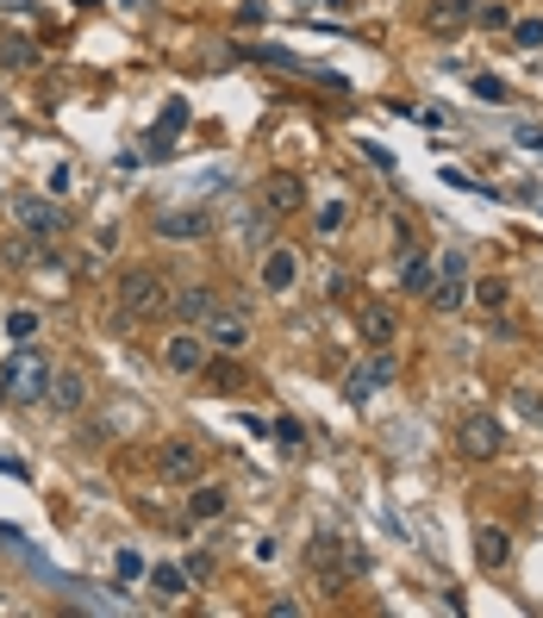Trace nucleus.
I'll return each instance as SVG.
<instances>
[{"instance_id":"3","label":"nucleus","mask_w":543,"mask_h":618,"mask_svg":"<svg viewBox=\"0 0 543 618\" xmlns=\"http://www.w3.org/2000/svg\"><path fill=\"white\" fill-rule=\"evenodd\" d=\"M7 213H13V231L38 238V244H50V238H63V231H70L63 200H50V194H13V200H7Z\"/></svg>"},{"instance_id":"12","label":"nucleus","mask_w":543,"mask_h":618,"mask_svg":"<svg viewBox=\"0 0 543 618\" xmlns=\"http://www.w3.org/2000/svg\"><path fill=\"white\" fill-rule=\"evenodd\" d=\"M475 563L488 575L513 569V531L506 525H475Z\"/></svg>"},{"instance_id":"16","label":"nucleus","mask_w":543,"mask_h":618,"mask_svg":"<svg viewBox=\"0 0 543 618\" xmlns=\"http://www.w3.org/2000/svg\"><path fill=\"white\" fill-rule=\"evenodd\" d=\"M213 306H219V294H213L206 281H188V288H175V300H169V313L181 325H206L213 319Z\"/></svg>"},{"instance_id":"7","label":"nucleus","mask_w":543,"mask_h":618,"mask_svg":"<svg viewBox=\"0 0 543 618\" xmlns=\"http://www.w3.org/2000/svg\"><path fill=\"white\" fill-rule=\"evenodd\" d=\"M88 400H94V381H88V369H75V363L50 369V388H45L50 419H75V413H81Z\"/></svg>"},{"instance_id":"10","label":"nucleus","mask_w":543,"mask_h":618,"mask_svg":"<svg viewBox=\"0 0 543 618\" xmlns=\"http://www.w3.org/2000/svg\"><path fill=\"white\" fill-rule=\"evenodd\" d=\"M256 288L263 294H294L300 288V250L294 244H269L256 263Z\"/></svg>"},{"instance_id":"29","label":"nucleus","mask_w":543,"mask_h":618,"mask_svg":"<svg viewBox=\"0 0 543 618\" xmlns=\"http://www.w3.org/2000/svg\"><path fill=\"white\" fill-rule=\"evenodd\" d=\"M438 275H450V281H469V250H444Z\"/></svg>"},{"instance_id":"31","label":"nucleus","mask_w":543,"mask_h":618,"mask_svg":"<svg viewBox=\"0 0 543 618\" xmlns=\"http://www.w3.org/2000/svg\"><path fill=\"white\" fill-rule=\"evenodd\" d=\"M94 250L100 256H113V250H119V225H94Z\"/></svg>"},{"instance_id":"21","label":"nucleus","mask_w":543,"mask_h":618,"mask_svg":"<svg viewBox=\"0 0 543 618\" xmlns=\"http://www.w3.org/2000/svg\"><path fill=\"white\" fill-rule=\"evenodd\" d=\"M156 238H206V213H156Z\"/></svg>"},{"instance_id":"36","label":"nucleus","mask_w":543,"mask_h":618,"mask_svg":"<svg viewBox=\"0 0 543 618\" xmlns=\"http://www.w3.org/2000/svg\"><path fill=\"white\" fill-rule=\"evenodd\" d=\"M0 400H7V381H0Z\"/></svg>"},{"instance_id":"22","label":"nucleus","mask_w":543,"mask_h":618,"mask_svg":"<svg viewBox=\"0 0 543 618\" xmlns=\"http://www.w3.org/2000/svg\"><path fill=\"white\" fill-rule=\"evenodd\" d=\"M431 281H438V275H431V263H425L419 250L400 256V288H406V294H431Z\"/></svg>"},{"instance_id":"24","label":"nucleus","mask_w":543,"mask_h":618,"mask_svg":"<svg viewBox=\"0 0 543 618\" xmlns=\"http://www.w3.org/2000/svg\"><path fill=\"white\" fill-rule=\"evenodd\" d=\"M431 306H438V313H463V306H469V288L450 281V275H438V281H431Z\"/></svg>"},{"instance_id":"30","label":"nucleus","mask_w":543,"mask_h":618,"mask_svg":"<svg viewBox=\"0 0 543 618\" xmlns=\"http://www.w3.org/2000/svg\"><path fill=\"white\" fill-rule=\"evenodd\" d=\"M475 20L488 25V31H506V25H513V13H506V0H494V7H475Z\"/></svg>"},{"instance_id":"13","label":"nucleus","mask_w":543,"mask_h":618,"mask_svg":"<svg viewBox=\"0 0 543 618\" xmlns=\"http://www.w3.org/2000/svg\"><path fill=\"white\" fill-rule=\"evenodd\" d=\"M263 206H269L275 219H288V213H300V206H306V181H300L294 169H275L269 181H263Z\"/></svg>"},{"instance_id":"33","label":"nucleus","mask_w":543,"mask_h":618,"mask_svg":"<svg viewBox=\"0 0 543 618\" xmlns=\"http://www.w3.org/2000/svg\"><path fill=\"white\" fill-rule=\"evenodd\" d=\"M75 188V169L70 163H56V169H50V194H70Z\"/></svg>"},{"instance_id":"23","label":"nucleus","mask_w":543,"mask_h":618,"mask_svg":"<svg viewBox=\"0 0 543 618\" xmlns=\"http://www.w3.org/2000/svg\"><path fill=\"white\" fill-rule=\"evenodd\" d=\"M0 63H7V70H31V63H38L31 38H25V31H0Z\"/></svg>"},{"instance_id":"18","label":"nucleus","mask_w":543,"mask_h":618,"mask_svg":"<svg viewBox=\"0 0 543 618\" xmlns=\"http://www.w3.org/2000/svg\"><path fill=\"white\" fill-rule=\"evenodd\" d=\"M144 588H150V600H156V606H175V600L188 594V575H181V563H150Z\"/></svg>"},{"instance_id":"9","label":"nucleus","mask_w":543,"mask_h":618,"mask_svg":"<svg viewBox=\"0 0 543 618\" xmlns=\"http://www.w3.org/2000/svg\"><path fill=\"white\" fill-rule=\"evenodd\" d=\"M156 356H163V369H169V375H200V369H206V356H213V344L200 338V325H181V331L163 338Z\"/></svg>"},{"instance_id":"35","label":"nucleus","mask_w":543,"mask_h":618,"mask_svg":"<svg viewBox=\"0 0 543 618\" xmlns=\"http://www.w3.org/2000/svg\"><path fill=\"white\" fill-rule=\"evenodd\" d=\"M275 438H281L288 450H300V425L294 419H275Z\"/></svg>"},{"instance_id":"32","label":"nucleus","mask_w":543,"mask_h":618,"mask_svg":"<svg viewBox=\"0 0 543 618\" xmlns=\"http://www.w3.org/2000/svg\"><path fill=\"white\" fill-rule=\"evenodd\" d=\"M475 94H481V100H506V81H494V75H475Z\"/></svg>"},{"instance_id":"15","label":"nucleus","mask_w":543,"mask_h":618,"mask_svg":"<svg viewBox=\"0 0 543 618\" xmlns=\"http://www.w3.org/2000/svg\"><path fill=\"white\" fill-rule=\"evenodd\" d=\"M231 513V488L225 481H194V494H188V519L194 525H219Z\"/></svg>"},{"instance_id":"4","label":"nucleus","mask_w":543,"mask_h":618,"mask_svg":"<svg viewBox=\"0 0 543 618\" xmlns=\"http://www.w3.org/2000/svg\"><path fill=\"white\" fill-rule=\"evenodd\" d=\"M400 381V350L394 344H375L356 369H350V381H344V394L350 400H369V394H381V388H394Z\"/></svg>"},{"instance_id":"8","label":"nucleus","mask_w":543,"mask_h":618,"mask_svg":"<svg viewBox=\"0 0 543 618\" xmlns=\"http://www.w3.org/2000/svg\"><path fill=\"white\" fill-rule=\"evenodd\" d=\"M306 563L319 569V581H325V588H338V581H350V575L363 569V556H356V550H350L344 538H331V531L306 544Z\"/></svg>"},{"instance_id":"1","label":"nucleus","mask_w":543,"mask_h":618,"mask_svg":"<svg viewBox=\"0 0 543 618\" xmlns=\"http://www.w3.org/2000/svg\"><path fill=\"white\" fill-rule=\"evenodd\" d=\"M113 294H119V313H125L131 325H150V319H169L175 288H169V275H163V269H150V263H131V269L113 281Z\"/></svg>"},{"instance_id":"11","label":"nucleus","mask_w":543,"mask_h":618,"mask_svg":"<svg viewBox=\"0 0 543 618\" xmlns=\"http://www.w3.org/2000/svg\"><path fill=\"white\" fill-rule=\"evenodd\" d=\"M200 338L219 350V356H244V350H250V319H244V313H225V306H213V319L200 325Z\"/></svg>"},{"instance_id":"5","label":"nucleus","mask_w":543,"mask_h":618,"mask_svg":"<svg viewBox=\"0 0 543 618\" xmlns=\"http://www.w3.org/2000/svg\"><path fill=\"white\" fill-rule=\"evenodd\" d=\"M456 450L469 456V463H494L500 450H506V425L494 413H463L456 419Z\"/></svg>"},{"instance_id":"34","label":"nucleus","mask_w":543,"mask_h":618,"mask_svg":"<svg viewBox=\"0 0 543 618\" xmlns=\"http://www.w3.org/2000/svg\"><path fill=\"white\" fill-rule=\"evenodd\" d=\"M513 138H519L525 150H543V125H513Z\"/></svg>"},{"instance_id":"19","label":"nucleus","mask_w":543,"mask_h":618,"mask_svg":"<svg viewBox=\"0 0 543 618\" xmlns=\"http://www.w3.org/2000/svg\"><path fill=\"white\" fill-rule=\"evenodd\" d=\"M469 20H475V0H431V7H425V25H431L438 38H450V31H463Z\"/></svg>"},{"instance_id":"25","label":"nucleus","mask_w":543,"mask_h":618,"mask_svg":"<svg viewBox=\"0 0 543 618\" xmlns=\"http://www.w3.org/2000/svg\"><path fill=\"white\" fill-rule=\"evenodd\" d=\"M350 219V200L338 194V200H325L319 213H313V225H319V238H338V225Z\"/></svg>"},{"instance_id":"17","label":"nucleus","mask_w":543,"mask_h":618,"mask_svg":"<svg viewBox=\"0 0 543 618\" xmlns=\"http://www.w3.org/2000/svg\"><path fill=\"white\" fill-rule=\"evenodd\" d=\"M194 381H206V388H213V394H250V375L238 369V363H231V356H219V350H213V356H206V369L194 375Z\"/></svg>"},{"instance_id":"20","label":"nucleus","mask_w":543,"mask_h":618,"mask_svg":"<svg viewBox=\"0 0 543 618\" xmlns=\"http://www.w3.org/2000/svg\"><path fill=\"white\" fill-rule=\"evenodd\" d=\"M469 300L481 306V313H506V306H513V288H506V275H481V281L469 288Z\"/></svg>"},{"instance_id":"28","label":"nucleus","mask_w":543,"mask_h":618,"mask_svg":"<svg viewBox=\"0 0 543 618\" xmlns=\"http://www.w3.org/2000/svg\"><path fill=\"white\" fill-rule=\"evenodd\" d=\"M181 575H188V581H206V575H213V550H188V556H181Z\"/></svg>"},{"instance_id":"6","label":"nucleus","mask_w":543,"mask_h":618,"mask_svg":"<svg viewBox=\"0 0 543 618\" xmlns=\"http://www.w3.org/2000/svg\"><path fill=\"white\" fill-rule=\"evenodd\" d=\"M156 475L194 488L200 475H206V444H200V438H163V444H156Z\"/></svg>"},{"instance_id":"14","label":"nucleus","mask_w":543,"mask_h":618,"mask_svg":"<svg viewBox=\"0 0 543 618\" xmlns=\"http://www.w3.org/2000/svg\"><path fill=\"white\" fill-rule=\"evenodd\" d=\"M356 331H363V344H400V313L394 306H381V300H369V306H356Z\"/></svg>"},{"instance_id":"2","label":"nucleus","mask_w":543,"mask_h":618,"mask_svg":"<svg viewBox=\"0 0 543 618\" xmlns=\"http://www.w3.org/2000/svg\"><path fill=\"white\" fill-rule=\"evenodd\" d=\"M50 363L45 350H13L7 363H0V381H7V400H20V406H45V388H50Z\"/></svg>"},{"instance_id":"26","label":"nucleus","mask_w":543,"mask_h":618,"mask_svg":"<svg viewBox=\"0 0 543 618\" xmlns=\"http://www.w3.org/2000/svg\"><path fill=\"white\" fill-rule=\"evenodd\" d=\"M506 31H513V45H519V50H543V20H538V13H531V20H513Z\"/></svg>"},{"instance_id":"27","label":"nucleus","mask_w":543,"mask_h":618,"mask_svg":"<svg viewBox=\"0 0 543 618\" xmlns=\"http://www.w3.org/2000/svg\"><path fill=\"white\" fill-rule=\"evenodd\" d=\"M7 338H13V344H25V338H38V313H7Z\"/></svg>"}]
</instances>
